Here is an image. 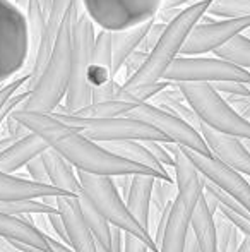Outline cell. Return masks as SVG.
Masks as SVG:
<instances>
[{"mask_svg":"<svg viewBox=\"0 0 250 252\" xmlns=\"http://www.w3.org/2000/svg\"><path fill=\"white\" fill-rule=\"evenodd\" d=\"M12 117L19 120L23 126H26L31 132L38 134L48 144V148L63 156L76 170L110 177L146 173V175L163 179L160 173L147 168V166L137 165V163L113 155L101 143H96V141L81 134L77 129H74L62 119H58L55 113L16 108L12 112Z\"/></svg>","mask_w":250,"mask_h":252,"instance_id":"obj_1","label":"cell"},{"mask_svg":"<svg viewBox=\"0 0 250 252\" xmlns=\"http://www.w3.org/2000/svg\"><path fill=\"white\" fill-rule=\"evenodd\" d=\"M81 14V0H72L69 10L62 19L55 38L54 48L45 62L41 74L31 84L29 94L19 108L34 112L54 113L63 103L70 77V57H72V31Z\"/></svg>","mask_w":250,"mask_h":252,"instance_id":"obj_2","label":"cell"},{"mask_svg":"<svg viewBox=\"0 0 250 252\" xmlns=\"http://www.w3.org/2000/svg\"><path fill=\"white\" fill-rule=\"evenodd\" d=\"M209 3L211 0H195V2H190L187 7L178 10L167 23L156 45L147 53V59L142 63V67L129 79L122 81V86L132 88L163 79L165 70L180 55L189 34L192 33L194 26L207 12Z\"/></svg>","mask_w":250,"mask_h":252,"instance_id":"obj_3","label":"cell"},{"mask_svg":"<svg viewBox=\"0 0 250 252\" xmlns=\"http://www.w3.org/2000/svg\"><path fill=\"white\" fill-rule=\"evenodd\" d=\"M184 94L185 101L199 117L200 124L218 130L250 141V120L242 117L221 93L209 83H173Z\"/></svg>","mask_w":250,"mask_h":252,"instance_id":"obj_4","label":"cell"},{"mask_svg":"<svg viewBox=\"0 0 250 252\" xmlns=\"http://www.w3.org/2000/svg\"><path fill=\"white\" fill-rule=\"evenodd\" d=\"M77 177L81 182V192L98 213L105 216L110 221V225L120 226L124 232L132 233L139 237L140 240L147 244L153 252H158V247L154 244V239L149 230H146L129 211L125 204V199L120 196L117 186H115L113 177L110 175H94L83 170H77Z\"/></svg>","mask_w":250,"mask_h":252,"instance_id":"obj_5","label":"cell"},{"mask_svg":"<svg viewBox=\"0 0 250 252\" xmlns=\"http://www.w3.org/2000/svg\"><path fill=\"white\" fill-rule=\"evenodd\" d=\"M96 26L81 10L72 31V57H70V77L62 105L55 112L74 113L93 101V86L87 81V67L91 62Z\"/></svg>","mask_w":250,"mask_h":252,"instance_id":"obj_6","label":"cell"},{"mask_svg":"<svg viewBox=\"0 0 250 252\" xmlns=\"http://www.w3.org/2000/svg\"><path fill=\"white\" fill-rule=\"evenodd\" d=\"M29 57L26 14L14 0H0V86L16 79L29 63Z\"/></svg>","mask_w":250,"mask_h":252,"instance_id":"obj_7","label":"cell"},{"mask_svg":"<svg viewBox=\"0 0 250 252\" xmlns=\"http://www.w3.org/2000/svg\"><path fill=\"white\" fill-rule=\"evenodd\" d=\"M58 119H62L70 127L77 129L89 139L96 143H110V141H161L170 143L156 127L134 117H107V119H91V117H79L74 113L54 112Z\"/></svg>","mask_w":250,"mask_h":252,"instance_id":"obj_8","label":"cell"},{"mask_svg":"<svg viewBox=\"0 0 250 252\" xmlns=\"http://www.w3.org/2000/svg\"><path fill=\"white\" fill-rule=\"evenodd\" d=\"M163 0H81V10L98 30L124 31L154 21Z\"/></svg>","mask_w":250,"mask_h":252,"instance_id":"obj_9","label":"cell"},{"mask_svg":"<svg viewBox=\"0 0 250 252\" xmlns=\"http://www.w3.org/2000/svg\"><path fill=\"white\" fill-rule=\"evenodd\" d=\"M170 83H218V81H242L250 84V70L220 57L178 55L163 74Z\"/></svg>","mask_w":250,"mask_h":252,"instance_id":"obj_10","label":"cell"},{"mask_svg":"<svg viewBox=\"0 0 250 252\" xmlns=\"http://www.w3.org/2000/svg\"><path fill=\"white\" fill-rule=\"evenodd\" d=\"M127 115L134 117V119L144 120L149 126L156 127L170 143L189 148V150H194L197 153H202V155H211L206 141H204V137L200 136V132L195 127L190 126L185 120H182L180 117L173 115L168 110L154 105V103L149 101L139 103Z\"/></svg>","mask_w":250,"mask_h":252,"instance_id":"obj_11","label":"cell"},{"mask_svg":"<svg viewBox=\"0 0 250 252\" xmlns=\"http://www.w3.org/2000/svg\"><path fill=\"white\" fill-rule=\"evenodd\" d=\"M184 151H185V155L189 156L190 161H192V165L199 170V173L207 182H211L213 186H216L218 189L223 190L224 194H228V196H231L233 199H237L250 213L249 177H245L244 173L231 168L230 165L223 163L214 155H202V153L189 150V148H184Z\"/></svg>","mask_w":250,"mask_h":252,"instance_id":"obj_12","label":"cell"},{"mask_svg":"<svg viewBox=\"0 0 250 252\" xmlns=\"http://www.w3.org/2000/svg\"><path fill=\"white\" fill-rule=\"evenodd\" d=\"M250 28V16L224 17L216 21H202L194 26L180 55H207L226 45L237 34L245 33Z\"/></svg>","mask_w":250,"mask_h":252,"instance_id":"obj_13","label":"cell"},{"mask_svg":"<svg viewBox=\"0 0 250 252\" xmlns=\"http://www.w3.org/2000/svg\"><path fill=\"white\" fill-rule=\"evenodd\" d=\"M199 132L206 141L211 155H214L223 163L230 165L231 168H235L237 172L244 173L245 177L250 179V151L245 146L244 139L230 136V134L218 132L204 124L199 126Z\"/></svg>","mask_w":250,"mask_h":252,"instance_id":"obj_14","label":"cell"},{"mask_svg":"<svg viewBox=\"0 0 250 252\" xmlns=\"http://www.w3.org/2000/svg\"><path fill=\"white\" fill-rule=\"evenodd\" d=\"M199 201V199H197ZM195 199L187 197L184 194L175 196L173 204L168 215L167 230H165L161 242L158 246V252H184L187 246V237L190 233V216L197 204Z\"/></svg>","mask_w":250,"mask_h":252,"instance_id":"obj_15","label":"cell"},{"mask_svg":"<svg viewBox=\"0 0 250 252\" xmlns=\"http://www.w3.org/2000/svg\"><path fill=\"white\" fill-rule=\"evenodd\" d=\"M55 206L62 216L69 246L72 247L74 252H98L96 240H94L93 233L89 232L83 215H81L77 196L60 194L55 197Z\"/></svg>","mask_w":250,"mask_h":252,"instance_id":"obj_16","label":"cell"},{"mask_svg":"<svg viewBox=\"0 0 250 252\" xmlns=\"http://www.w3.org/2000/svg\"><path fill=\"white\" fill-rule=\"evenodd\" d=\"M72 0H50V5H48L47 12V23H45V30L41 34V41L38 45V50L34 53L33 60L29 63V83H28L26 90H29L31 84L38 79V76L41 74L45 62H47L48 55H50L52 48H54L55 38H57L58 28L62 24V19L65 16V12L69 10Z\"/></svg>","mask_w":250,"mask_h":252,"instance_id":"obj_17","label":"cell"},{"mask_svg":"<svg viewBox=\"0 0 250 252\" xmlns=\"http://www.w3.org/2000/svg\"><path fill=\"white\" fill-rule=\"evenodd\" d=\"M65 190L52 184L33 182L31 179L16 177L14 173H5L0 170V201H24L41 199L45 196H60Z\"/></svg>","mask_w":250,"mask_h":252,"instance_id":"obj_18","label":"cell"},{"mask_svg":"<svg viewBox=\"0 0 250 252\" xmlns=\"http://www.w3.org/2000/svg\"><path fill=\"white\" fill-rule=\"evenodd\" d=\"M0 237H5L9 240L28 244L41 252H54L48 246V240L45 232H41L31 220V215L14 216L0 211Z\"/></svg>","mask_w":250,"mask_h":252,"instance_id":"obj_19","label":"cell"},{"mask_svg":"<svg viewBox=\"0 0 250 252\" xmlns=\"http://www.w3.org/2000/svg\"><path fill=\"white\" fill-rule=\"evenodd\" d=\"M45 150H48V144L38 134L28 132L26 136L16 139L10 146L0 151V170L5 173L19 172Z\"/></svg>","mask_w":250,"mask_h":252,"instance_id":"obj_20","label":"cell"},{"mask_svg":"<svg viewBox=\"0 0 250 252\" xmlns=\"http://www.w3.org/2000/svg\"><path fill=\"white\" fill-rule=\"evenodd\" d=\"M113 77V48H111V31H96L91 62L87 67V81L93 88H98Z\"/></svg>","mask_w":250,"mask_h":252,"instance_id":"obj_21","label":"cell"},{"mask_svg":"<svg viewBox=\"0 0 250 252\" xmlns=\"http://www.w3.org/2000/svg\"><path fill=\"white\" fill-rule=\"evenodd\" d=\"M154 175H146V173H139V175L132 177V186L125 197V204L132 216L144 226L146 230L151 232V192H153V184Z\"/></svg>","mask_w":250,"mask_h":252,"instance_id":"obj_22","label":"cell"},{"mask_svg":"<svg viewBox=\"0 0 250 252\" xmlns=\"http://www.w3.org/2000/svg\"><path fill=\"white\" fill-rule=\"evenodd\" d=\"M41 158H43L45 168H47L48 173V180H50L52 186L65 190L67 194L79 196L81 182L79 177H77V170L63 156L52 150V148H48V150L41 153Z\"/></svg>","mask_w":250,"mask_h":252,"instance_id":"obj_23","label":"cell"},{"mask_svg":"<svg viewBox=\"0 0 250 252\" xmlns=\"http://www.w3.org/2000/svg\"><path fill=\"white\" fill-rule=\"evenodd\" d=\"M108 151H111L113 155L120 156L124 159H129L137 165L147 166V168L154 170L160 173L163 179L173 180L171 175L168 173L167 166H163L156 158L153 156V153L147 150V146L144 144V141H136V139H127V141H110V143H101Z\"/></svg>","mask_w":250,"mask_h":252,"instance_id":"obj_24","label":"cell"},{"mask_svg":"<svg viewBox=\"0 0 250 252\" xmlns=\"http://www.w3.org/2000/svg\"><path fill=\"white\" fill-rule=\"evenodd\" d=\"M190 232H192L200 252H218L214 215L207 208L204 192L199 197V201H197L195 208L192 211V216H190Z\"/></svg>","mask_w":250,"mask_h":252,"instance_id":"obj_25","label":"cell"},{"mask_svg":"<svg viewBox=\"0 0 250 252\" xmlns=\"http://www.w3.org/2000/svg\"><path fill=\"white\" fill-rule=\"evenodd\" d=\"M153 23L154 21H149V23L139 24V26L129 28V30L115 31V33H111V48H113V77L115 79H117V76L120 74L125 60L140 47V43H142L147 30H149Z\"/></svg>","mask_w":250,"mask_h":252,"instance_id":"obj_26","label":"cell"},{"mask_svg":"<svg viewBox=\"0 0 250 252\" xmlns=\"http://www.w3.org/2000/svg\"><path fill=\"white\" fill-rule=\"evenodd\" d=\"M77 201H79L81 215H83L89 232L93 233L96 244L100 247H103L107 252H110V226H111L110 221H108L101 213H98V209L94 208L83 194L77 196Z\"/></svg>","mask_w":250,"mask_h":252,"instance_id":"obj_27","label":"cell"},{"mask_svg":"<svg viewBox=\"0 0 250 252\" xmlns=\"http://www.w3.org/2000/svg\"><path fill=\"white\" fill-rule=\"evenodd\" d=\"M214 225H216L218 252H237L244 240V233L238 230V226L221 211L214 215Z\"/></svg>","mask_w":250,"mask_h":252,"instance_id":"obj_28","label":"cell"},{"mask_svg":"<svg viewBox=\"0 0 250 252\" xmlns=\"http://www.w3.org/2000/svg\"><path fill=\"white\" fill-rule=\"evenodd\" d=\"M136 106V103L124 100H103V101H91L84 108L74 112V115L91 117V119H107V117H124ZM60 113V112H58Z\"/></svg>","mask_w":250,"mask_h":252,"instance_id":"obj_29","label":"cell"},{"mask_svg":"<svg viewBox=\"0 0 250 252\" xmlns=\"http://www.w3.org/2000/svg\"><path fill=\"white\" fill-rule=\"evenodd\" d=\"M214 55L228 60V62L235 63L242 69L250 70V36H247L245 33L237 34L226 45L218 48Z\"/></svg>","mask_w":250,"mask_h":252,"instance_id":"obj_30","label":"cell"},{"mask_svg":"<svg viewBox=\"0 0 250 252\" xmlns=\"http://www.w3.org/2000/svg\"><path fill=\"white\" fill-rule=\"evenodd\" d=\"M24 14H26L28 30H29V43H31L29 63H31L34 53L38 50V45H40V41H41V34H43L45 23H47V12H45L40 0H28Z\"/></svg>","mask_w":250,"mask_h":252,"instance_id":"obj_31","label":"cell"},{"mask_svg":"<svg viewBox=\"0 0 250 252\" xmlns=\"http://www.w3.org/2000/svg\"><path fill=\"white\" fill-rule=\"evenodd\" d=\"M206 16L244 17L250 16V0H211Z\"/></svg>","mask_w":250,"mask_h":252,"instance_id":"obj_32","label":"cell"},{"mask_svg":"<svg viewBox=\"0 0 250 252\" xmlns=\"http://www.w3.org/2000/svg\"><path fill=\"white\" fill-rule=\"evenodd\" d=\"M175 196H177L175 180L160 179V177L154 179L153 192H151V206H153V211L156 213V216H160V213L173 202Z\"/></svg>","mask_w":250,"mask_h":252,"instance_id":"obj_33","label":"cell"},{"mask_svg":"<svg viewBox=\"0 0 250 252\" xmlns=\"http://www.w3.org/2000/svg\"><path fill=\"white\" fill-rule=\"evenodd\" d=\"M209 84L223 96H250V84L242 81H218Z\"/></svg>","mask_w":250,"mask_h":252,"instance_id":"obj_34","label":"cell"},{"mask_svg":"<svg viewBox=\"0 0 250 252\" xmlns=\"http://www.w3.org/2000/svg\"><path fill=\"white\" fill-rule=\"evenodd\" d=\"M28 83H29V74H23V76L16 77V79L9 81V83H5L2 88H0V110H2V106L5 105V101L9 100L12 94H16L19 90H23V88L28 86Z\"/></svg>","mask_w":250,"mask_h":252,"instance_id":"obj_35","label":"cell"},{"mask_svg":"<svg viewBox=\"0 0 250 252\" xmlns=\"http://www.w3.org/2000/svg\"><path fill=\"white\" fill-rule=\"evenodd\" d=\"M144 144L147 146V150L153 153V156L161 163L163 166H173V155L167 148V143L161 141H144Z\"/></svg>","mask_w":250,"mask_h":252,"instance_id":"obj_36","label":"cell"},{"mask_svg":"<svg viewBox=\"0 0 250 252\" xmlns=\"http://www.w3.org/2000/svg\"><path fill=\"white\" fill-rule=\"evenodd\" d=\"M26 172H28V179H31L33 182H40V184H50L48 180V173H47V168H45V163H43V158L36 156L33 158L29 163L26 165Z\"/></svg>","mask_w":250,"mask_h":252,"instance_id":"obj_37","label":"cell"},{"mask_svg":"<svg viewBox=\"0 0 250 252\" xmlns=\"http://www.w3.org/2000/svg\"><path fill=\"white\" fill-rule=\"evenodd\" d=\"M146 59H147V52H142V50H139V48H137V50L125 60L124 67H122V70H124V81L129 79L130 76H134V74H136L137 70L142 67V63L146 62ZM122 70H120V72H122Z\"/></svg>","mask_w":250,"mask_h":252,"instance_id":"obj_38","label":"cell"},{"mask_svg":"<svg viewBox=\"0 0 250 252\" xmlns=\"http://www.w3.org/2000/svg\"><path fill=\"white\" fill-rule=\"evenodd\" d=\"M47 221L50 225V230H52V235L60 239L62 242L69 244V239H67V232H65V226H63V221H62V216L58 213V209L55 211L48 213L47 215Z\"/></svg>","mask_w":250,"mask_h":252,"instance_id":"obj_39","label":"cell"},{"mask_svg":"<svg viewBox=\"0 0 250 252\" xmlns=\"http://www.w3.org/2000/svg\"><path fill=\"white\" fill-rule=\"evenodd\" d=\"M124 252H151V247L139 237L124 232Z\"/></svg>","mask_w":250,"mask_h":252,"instance_id":"obj_40","label":"cell"},{"mask_svg":"<svg viewBox=\"0 0 250 252\" xmlns=\"http://www.w3.org/2000/svg\"><path fill=\"white\" fill-rule=\"evenodd\" d=\"M110 252H124V230L117 225L110 226Z\"/></svg>","mask_w":250,"mask_h":252,"instance_id":"obj_41","label":"cell"},{"mask_svg":"<svg viewBox=\"0 0 250 252\" xmlns=\"http://www.w3.org/2000/svg\"><path fill=\"white\" fill-rule=\"evenodd\" d=\"M132 177L134 175H117V177H113L115 186H117L118 192H120V196L124 197V199L127 197V194H129L130 186H132Z\"/></svg>","mask_w":250,"mask_h":252,"instance_id":"obj_42","label":"cell"},{"mask_svg":"<svg viewBox=\"0 0 250 252\" xmlns=\"http://www.w3.org/2000/svg\"><path fill=\"white\" fill-rule=\"evenodd\" d=\"M45 235H47L48 246L52 247V251H54V252H74L72 247H70L69 244L62 242L60 239H57V237L50 235V233H45Z\"/></svg>","mask_w":250,"mask_h":252,"instance_id":"obj_43","label":"cell"},{"mask_svg":"<svg viewBox=\"0 0 250 252\" xmlns=\"http://www.w3.org/2000/svg\"><path fill=\"white\" fill-rule=\"evenodd\" d=\"M190 2H195V0H163L161 9H180L182 5H187Z\"/></svg>","mask_w":250,"mask_h":252,"instance_id":"obj_44","label":"cell"},{"mask_svg":"<svg viewBox=\"0 0 250 252\" xmlns=\"http://www.w3.org/2000/svg\"><path fill=\"white\" fill-rule=\"evenodd\" d=\"M184 252H200L199 251V246H197L195 239H194V235H192V232H190L189 237H187V246H185V251Z\"/></svg>","mask_w":250,"mask_h":252,"instance_id":"obj_45","label":"cell"},{"mask_svg":"<svg viewBox=\"0 0 250 252\" xmlns=\"http://www.w3.org/2000/svg\"><path fill=\"white\" fill-rule=\"evenodd\" d=\"M14 2L17 3V5L21 7V9H26V5H28V0H14ZM41 2V5H43V9H45V12H48V5H50V0H40Z\"/></svg>","mask_w":250,"mask_h":252,"instance_id":"obj_46","label":"cell"},{"mask_svg":"<svg viewBox=\"0 0 250 252\" xmlns=\"http://www.w3.org/2000/svg\"><path fill=\"white\" fill-rule=\"evenodd\" d=\"M237 252H250V240L247 239V237H244V240H242L240 247H238Z\"/></svg>","mask_w":250,"mask_h":252,"instance_id":"obj_47","label":"cell"},{"mask_svg":"<svg viewBox=\"0 0 250 252\" xmlns=\"http://www.w3.org/2000/svg\"><path fill=\"white\" fill-rule=\"evenodd\" d=\"M96 246H98V244H96ZM98 252H107V251H105L103 247H100V246H98Z\"/></svg>","mask_w":250,"mask_h":252,"instance_id":"obj_48","label":"cell"},{"mask_svg":"<svg viewBox=\"0 0 250 252\" xmlns=\"http://www.w3.org/2000/svg\"><path fill=\"white\" fill-rule=\"evenodd\" d=\"M2 86H3V84H2ZM2 86H0V88H2Z\"/></svg>","mask_w":250,"mask_h":252,"instance_id":"obj_49","label":"cell"},{"mask_svg":"<svg viewBox=\"0 0 250 252\" xmlns=\"http://www.w3.org/2000/svg\"><path fill=\"white\" fill-rule=\"evenodd\" d=\"M249 120H250V119H249Z\"/></svg>","mask_w":250,"mask_h":252,"instance_id":"obj_50","label":"cell"}]
</instances>
